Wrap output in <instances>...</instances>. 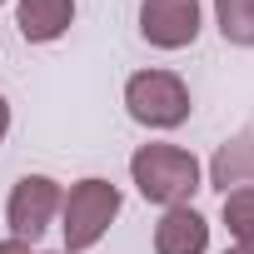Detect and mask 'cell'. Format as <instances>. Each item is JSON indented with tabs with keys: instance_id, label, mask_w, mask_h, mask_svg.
<instances>
[{
	"instance_id": "obj_1",
	"label": "cell",
	"mask_w": 254,
	"mask_h": 254,
	"mask_svg": "<svg viewBox=\"0 0 254 254\" xmlns=\"http://www.w3.org/2000/svg\"><path fill=\"white\" fill-rule=\"evenodd\" d=\"M130 185L140 190L145 204H160V209H175V204H190L199 190H204V165L185 150V145H165V140H150L130 155Z\"/></svg>"
},
{
	"instance_id": "obj_2",
	"label": "cell",
	"mask_w": 254,
	"mask_h": 254,
	"mask_svg": "<svg viewBox=\"0 0 254 254\" xmlns=\"http://www.w3.org/2000/svg\"><path fill=\"white\" fill-rule=\"evenodd\" d=\"M120 209H125L120 185H110V180H100V175L75 180V185L65 190V204H60L65 254H85V249H95V244L110 234V224L120 219Z\"/></svg>"
},
{
	"instance_id": "obj_3",
	"label": "cell",
	"mask_w": 254,
	"mask_h": 254,
	"mask_svg": "<svg viewBox=\"0 0 254 254\" xmlns=\"http://www.w3.org/2000/svg\"><path fill=\"white\" fill-rule=\"evenodd\" d=\"M125 115L145 130H180L194 115V100L175 70H135L125 80Z\"/></svg>"
},
{
	"instance_id": "obj_4",
	"label": "cell",
	"mask_w": 254,
	"mask_h": 254,
	"mask_svg": "<svg viewBox=\"0 0 254 254\" xmlns=\"http://www.w3.org/2000/svg\"><path fill=\"white\" fill-rule=\"evenodd\" d=\"M60 204H65V190L60 180L50 175H20L5 194V224H10V239H45V229L60 219Z\"/></svg>"
},
{
	"instance_id": "obj_5",
	"label": "cell",
	"mask_w": 254,
	"mask_h": 254,
	"mask_svg": "<svg viewBox=\"0 0 254 254\" xmlns=\"http://www.w3.org/2000/svg\"><path fill=\"white\" fill-rule=\"evenodd\" d=\"M204 30L199 0H140V40L155 50H185Z\"/></svg>"
},
{
	"instance_id": "obj_6",
	"label": "cell",
	"mask_w": 254,
	"mask_h": 254,
	"mask_svg": "<svg viewBox=\"0 0 254 254\" xmlns=\"http://www.w3.org/2000/svg\"><path fill=\"white\" fill-rule=\"evenodd\" d=\"M209 249V219L194 204H175L155 224V254H204Z\"/></svg>"
},
{
	"instance_id": "obj_7",
	"label": "cell",
	"mask_w": 254,
	"mask_h": 254,
	"mask_svg": "<svg viewBox=\"0 0 254 254\" xmlns=\"http://www.w3.org/2000/svg\"><path fill=\"white\" fill-rule=\"evenodd\" d=\"M15 25L30 45H55L75 25V0H15Z\"/></svg>"
},
{
	"instance_id": "obj_8",
	"label": "cell",
	"mask_w": 254,
	"mask_h": 254,
	"mask_svg": "<svg viewBox=\"0 0 254 254\" xmlns=\"http://www.w3.org/2000/svg\"><path fill=\"white\" fill-rule=\"evenodd\" d=\"M209 185L219 194L229 190H254V130H239L234 140H224L209 160Z\"/></svg>"
},
{
	"instance_id": "obj_9",
	"label": "cell",
	"mask_w": 254,
	"mask_h": 254,
	"mask_svg": "<svg viewBox=\"0 0 254 254\" xmlns=\"http://www.w3.org/2000/svg\"><path fill=\"white\" fill-rule=\"evenodd\" d=\"M214 25L224 45L254 50V0H214Z\"/></svg>"
},
{
	"instance_id": "obj_10",
	"label": "cell",
	"mask_w": 254,
	"mask_h": 254,
	"mask_svg": "<svg viewBox=\"0 0 254 254\" xmlns=\"http://www.w3.org/2000/svg\"><path fill=\"white\" fill-rule=\"evenodd\" d=\"M219 219H224L234 244L254 249V190H229L224 204H219Z\"/></svg>"
},
{
	"instance_id": "obj_11",
	"label": "cell",
	"mask_w": 254,
	"mask_h": 254,
	"mask_svg": "<svg viewBox=\"0 0 254 254\" xmlns=\"http://www.w3.org/2000/svg\"><path fill=\"white\" fill-rule=\"evenodd\" d=\"M0 254H35V244H25V239H0Z\"/></svg>"
},
{
	"instance_id": "obj_12",
	"label": "cell",
	"mask_w": 254,
	"mask_h": 254,
	"mask_svg": "<svg viewBox=\"0 0 254 254\" xmlns=\"http://www.w3.org/2000/svg\"><path fill=\"white\" fill-rule=\"evenodd\" d=\"M5 135H10V100L0 95V145H5Z\"/></svg>"
},
{
	"instance_id": "obj_13",
	"label": "cell",
	"mask_w": 254,
	"mask_h": 254,
	"mask_svg": "<svg viewBox=\"0 0 254 254\" xmlns=\"http://www.w3.org/2000/svg\"><path fill=\"white\" fill-rule=\"evenodd\" d=\"M224 254H254V249H244V244H229V249H224Z\"/></svg>"
},
{
	"instance_id": "obj_14",
	"label": "cell",
	"mask_w": 254,
	"mask_h": 254,
	"mask_svg": "<svg viewBox=\"0 0 254 254\" xmlns=\"http://www.w3.org/2000/svg\"><path fill=\"white\" fill-rule=\"evenodd\" d=\"M45 254H65V249H45Z\"/></svg>"
},
{
	"instance_id": "obj_15",
	"label": "cell",
	"mask_w": 254,
	"mask_h": 254,
	"mask_svg": "<svg viewBox=\"0 0 254 254\" xmlns=\"http://www.w3.org/2000/svg\"><path fill=\"white\" fill-rule=\"evenodd\" d=\"M0 5H5V0H0Z\"/></svg>"
}]
</instances>
